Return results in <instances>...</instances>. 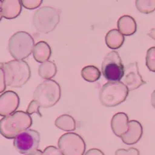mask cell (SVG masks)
Wrapping results in <instances>:
<instances>
[{
	"mask_svg": "<svg viewBox=\"0 0 155 155\" xmlns=\"http://www.w3.org/2000/svg\"><path fill=\"white\" fill-rule=\"evenodd\" d=\"M137 9L143 14H150L155 11V0H136Z\"/></svg>",
	"mask_w": 155,
	"mask_h": 155,
	"instance_id": "obj_21",
	"label": "cell"
},
{
	"mask_svg": "<svg viewBox=\"0 0 155 155\" xmlns=\"http://www.w3.org/2000/svg\"><path fill=\"white\" fill-rule=\"evenodd\" d=\"M41 106H39V104L36 102L35 100H33L30 102V104H29L28 107L27 109V113H29L30 115L34 114V113H37L40 117H42L43 115L41 114V111H40V109H41Z\"/></svg>",
	"mask_w": 155,
	"mask_h": 155,
	"instance_id": "obj_24",
	"label": "cell"
},
{
	"mask_svg": "<svg viewBox=\"0 0 155 155\" xmlns=\"http://www.w3.org/2000/svg\"><path fill=\"white\" fill-rule=\"evenodd\" d=\"M143 127L137 120L129 121V128L127 132L122 136L121 140L125 144L134 145L142 137Z\"/></svg>",
	"mask_w": 155,
	"mask_h": 155,
	"instance_id": "obj_12",
	"label": "cell"
},
{
	"mask_svg": "<svg viewBox=\"0 0 155 155\" xmlns=\"http://www.w3.org/2000/svg\"><path fill=\"white\" fill-rule=\"evenodd\" d=\"M32 54L36 61L43 63L49 60L52 51L50 45L46 41H39L34 45Z\"/></svg>",
	"mask_w": 155,
	"mask_h": 155,
	"instance_id": "obj_15",
	"label": "cell"
},
{
	"mask_svg": "<svg viewBox=\"0 0 155 155\" xmlns=\"http://www.w3.org/2000/svg\"><path fill=\"white\" fill-rule=\"evenodd\" d=\"M40 142V134L37 130L27 129L16 136L14 138L13 144L17 151L21 154H43V151L38 150Z\"/></svg>",
	"mask_w": 155,
	"mask_h": 155,
	"instance_id": "obj_7",
	"label": "cell"
},
{
	"mask_svg": "<svg viewBox=\"0 0 155 155\" xmlns=\"http://www.w3.org/2000/svg\"><path fill=\"white\" fill-rule=\"evenodd\" d=\"M19 106V97L13 91L3 92L0 95V116L11 114Z\"/></svg>",
	"mask_w": 155,
	"mask_h": 155,
	"instance_id": "obj_11",
	"label": "cell"
},
{
	"mask_svg": "<svg viewBox=\"0 0 155 155\" xmlns=\"http://www.w3.org/2000/svg\"><path fill=\"white\" fill-rule=\"evenodd\" d=\"M129 116L125 113H117L111 120V128L113 134L121 137L129 128Z\"/></svg>",
	"mask_w": 155,
	"mask_h": 155,
	"instance_id": "obj_13",
	"label": "cell"
},
{
	"mask_svg": "<svg viewBox=\"0 0 155 155\" xmlns=\"http://www.w3.org/2000/svg\"><path fill=\"white\" fill-rule=\"evenodd\" d=\"M6 86L21 88L27 84L31 76V70L28 63L23 60H15L4 63Z\"/></svg>",
	"mask_w": 155,
	"mask_h": 155,
	"instance_id": "obj_2",
	"label": "cell"
},
{
	"mask_svg": "<svg viewBox=\"0 0 155 155\" xmlns=\"http://www.w3.org/2000/svg\"><path fill=\"white\" fill-rule=\"evenodd\" d=\"M117 28L124 36L134 35L137 32V23L134 17L129 15H124L118 19Z\"/></svg>",
	"mask_w": 155,
	"mask_h": 155,
	"instance_id": "obj_16",
	"label": "cell"
},
{
	"mask_svg": "<svg viewBox=\"0 0 155 155\" xmlns=\"http://www.w3.org/2000/svg\"><path fill=\"white\" fill-rule=\"evenodd\" d=\"M106 44L110 49L116 50L121 48L124 44L125 37L123 34H121L118 29H113L109 30L106 35Z\"/></svg>",
	"mask_w": 155,
	"mask_h": 155,
	"instance_id": "obj_17",
	"label": "cell"
},
{
	"mask_svg": "<svg viewBox=\"0 0 155 155\" xmlns=\"http://www.w3.org/2000/svg\"><path fill=\"white\" fill-rule=\"evenodd\" d=\"M146 66L150 71L155 72V47L149 48L147 51Z\"/></svg>",
	"mask_w": 155,
	"mask_h": 155,
	"instance_id": "obj_22",
	"label": "cell"
},
{
	"mask_svg": "<svg viewBox=\"0 0 155 155\" xmlns=\"http://www.w3.org/2000/svg\"><path fill=\"white\" fill-rule=\"evenodd\" d=\"M128 94L129 89L121 81H108L99 92V100L102 106L114 107L125 102Z\"/></svg>",
	"mask_w": 155,
	"mask_h": 155,
	"instance_id": "obj_4",
	"label": "cell"
},
{
	"mask_svg": "<svg viewBox=\"0 0 155 155\" xmlns=\"http://www.w3.org/2000/svg\"><path fill=\"white\" fill-rule=\"evenodd\" d=\"M150 101H151V105L153 108L155 109V90L153 92L151 95V99H150Z\"/></svg>",
	"mask_w": 155,
	"mask_h": 155,
	"instance_id": "obj_30",
	"label": "cell"
},
{
	"mask_svg": "<svg viewBox=\"0 0 155 155\" xmlns=\"http://www.w3.org/2000/svg\"><path fill=\"white\" fill-rule=\"evenodd\" d=\"M22 6L29 10L38 9L42 4L43 0H20Z\"/></svg>",
	"mask_w": 155,
	"mask_h": 155,
	"instance_id": "obj_23",
	"label": "cell"
},
{
	"mask_svg": "<svg viewBox=\"0 0 155 155\" xmlns=\"http://www.w3.org/2000/svg\"><path fill=\"white\" fill-rule=\"evenodd\" d=\"M57 72L58 68L55 63L49 60L41 63L38 68V74L43 79H51L56 75Z\"/></svg>",
	"mask_w": 155,
	"mask_h": 155,
	"instance_id": "obj_19",
	"label": "cell"
},
{
	"mask_svg": "<svg viewBox=\"0 0 155 155\" xmlns=\"http://www.w3.org/2000/svg\"><path fill=\"white\" fill-rule=\"evenodd\" d=\"M81 77L88 82H95L101 77V71L95 65H87L81 69Z\"/></svg>",
	"mask_w": 155,
	"mask_h": 155,
	"instance_id": "obj_20",
	"label": "cell"
},
{
	"mask_svg": "<svg viewBox=\"0 0 155 155\" xmlns=\"http://www.w3.org/2000/svg\"><path fill=\"white\" fill-rule=\"evenodd\" d=\"M61 96V89L57 81L48 79L41 82L36 88L33 99L41 108H51L59 102Z\"/></svg>",
	"mask_w": 155,
	"mask_h": 155,
	"instance_id": "obj_3",
	"label": "cell"
},
{
	"mask_svg": "<svg viewBox=\"0 0 155 155\" xmlns=\"http://www.w3.org/2000/svg\"><path fill=\"white\" fill-rule=\"evenodd\" d=\"M44 155H63L62 152L59 148H57L54 146H49L44 149L43 151Z\"/></svg>",
	"mask_w": 155,
	"mask_h": 155,
	"instance_id": "obj_26",
	"label": "cell"
},
{
	"mask_svg": "<svg viewBox=\"0 0 155 155\" xmlns=\"http://www.w3.org/2000/svg\"><path fill=\"white\" fill-rule=\"evenodd\" d=\"M140 151L136 149V148L130 147L129 149H119L115 152V154L120 155V154H135V155H139Z\"/></svg>",
	"mask_w": 155,
	"mask_h": 155,
	"instance_id": "obj_27",
	"label": "cell"
},
{
	"mask_svg": "<svg viewBox=\"0 0 155 155\" xmlns=\"http://www.w3.org/2000/svg\"><path fill=\"white\" fill-rule=\"evenodd\" d=\"M2 15L5 19H13L18 17L22 12L20 0H2Z\"/></svg>",
	"mask_w": 155,
	"mask_h": 155,
	"instance_id": "obj_14",
	"label": "cell"
},
{
	"mask_svg": "<svg viewBox=\"0 0 155 155\" xmlns=\"http://www.w3.org/2000/svg\"><path fill=\"white\" fill-rule=\"evenodd\" d=\"M34 45V38L29 33L19 31L9 38L8 50L14 59L23 60L31 54Z\"/></svg>",
	"mask_w": 155,
	"mask_h": 155,
	"instance_id": "obj_5",
	"label": "cell"
},
{
	"mask_svg": "<svg viewBox=\"0 0 155 155\" xmlns=\"http://www.w3.org/2000/svg\"><path fill=\"white\" fill-rule=\"evenodd\" d=\"M85 154L86 155H90V154H100V155H103L104 153L102 151V150H99V149H96V148H92V149H90L89 150L85 153Z\"/></svg>",
	"mask_w": 155,
	"mask_h": 155,
	"instance_id": "obj_28",
	"label": "cell"
},
{
	"mask_svg": "<svg viewBox=\"0 0 155 155\" xmlns=\"http://www.w3.org/2000/svg\"><path fill=\"white\" fill-rule=\"evenodd\" d=\"M2 0H0V22H1L2 17H3V15H2Z\"/></svg>",
	"mask_w": 155,
	"mask_h": 155,
	"instance_id": "obj_31",
	"label": "cell"
},
{
	"mask_svg": "<svg viewBox=\"0 0 155 155\" xmlns=\"http://www.w3.org/2000/svg\"><path fill=\"white\" fill-rule=\"evenodd\" d=\"M6 88L4 63L0 62V93H2Z\"/></svg>",
	"mask_w": 155,
	"mask_h": 155,
	"instance_id": "obj_25",
	"label": "cell"
},
{
	"mask_svg": "<svg viewBox=\"0 0 155 155\" xmlns=\"http://www.w3.org/2000/svg\"><path fill=\"white\" fill-rule=\"evenodd\" d=\"M60 22V12L51 6H43L37 9L33 16V24L36 30L42 34L53 31Z\"/></svg>",
	"mask_w": 155,
	"mask_h": 155,
	"instance_id": "obj_6",
	"label": "cell"
},
{
	"mask_svg": "<svg viewBox=\"0 0 155 155\" xmlns=\"http://www.w3.org/2000/svg\"><path fill=\"white\" fill-rule=\"evenodd\" d=\"M147 35L149 36L150 38H152L153 40H154L155 41V27L154 28L151 29V30H150V31L147 33Z\"/></svg>",
	"mask_w": 155,
	"mask_h": 155,
	"instance_id": "obj_29",
	"label": "cell"
},
{
	"mask_svg": "<svg viewBox=\"0 0 155 155\" xmlns=\"http://www.w3.org/2000/svg\"><path fill=\"white\" fill-rule=\"evenodd\" d=\"M56 127L66 132H72L76 130V122L72 116L68 114H62L54 122Z\"/></svg>",
	"mask_w": 155,
	"mask_h": 155,
	"instance_id": "obj_18",
	"label": "cell"
},
{
	"mask_svg": "<svg viewBox=\"0 0 155 155\" xmlns=\"http://www.w3.org/2000/svg\"><path fill=\"white\" fill-rule=\"evenodd\" d=\"M101 72L107 81H121L124 75V65L117 51H112L106 54L102 61Z\"/></svg>",
	"mask_w": 155,
	"mask_h": 155,
	"instance_id": "obj_8",
	"label": "cell"
},
{
	"mask_svg": "<svg viewBox=\"0 0 155 155\" xmlns=\"http://www.w3.org/2000/svg\"><path fill=\"white\" fill-rule=\"evenodd\" d=\"M58 148L63 155H83L85 153V141L81 136L68 132L61 136L58 141Z\"/></svg>",
	"mask_w": 155,
	"mask_h": 155,
	"instance_id": "obj_9",
	"label": "cell"
},
{
	"mask_svg": "<svg viewBox=\"0 0 155 155\" xmlns=\"http://www.w3.org/2000/svg\"><path fill=\"white\" fill-rule=\"evenodd\" d=\"M121 81L127 87L129 92L137 89L146 84L139 71L137 63L133 62L124 67V75Z\"/></svg>",
	"mask_w": 155,
	"mask_h": 155,
	"instance_id": "obj_10",
	"label": "cell"
},
{
	"mask_svg": "<svg viewBox=\"0 0 155 155\" xmlns=\"http://www.w3.org/2000/svg\"><path fill=\"white\" fill-rule=\"evenodd\" d=\"M33 120L29 113L15 111L0 120V134L6 139H14L23 131L30 128Z\"/></svg>",
	"mask_w": 155,
	"mask_h": 155,
	"instance_id": "obj_1",
	"label": "cell"
}]
</instances>
